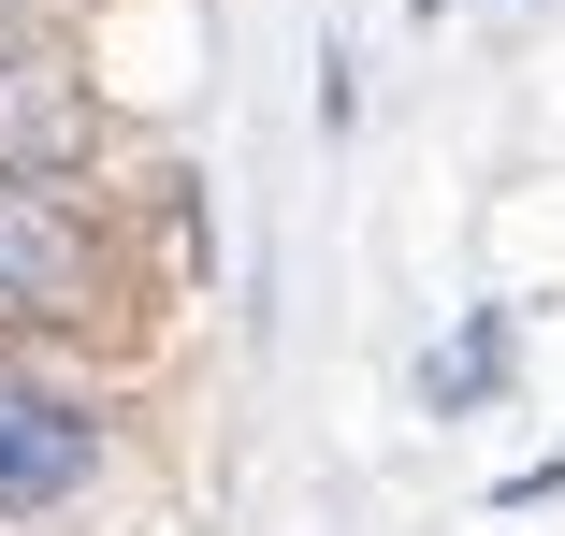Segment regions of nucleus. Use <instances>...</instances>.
I'll list each match as a JSON object with an SVG mask.
<instances>
[{"label":"nucleus","mask_w":565,"mask_h":536,"mask_svg":"<svg viewBox=\"0 0 565 536\" xmlns=\"http://www.w3.org/2000/svg\"><path fill=\"white\" fill-rule=\"evenodd\" d=\"M102 146V87L73 44L44 30H0V189H73Z\"/></svg>","instance_id":"f03ea898"},{"label":"nucleus","mask_w":565,"mask_h":536,"mask_svg":"<svg viewBox=\"0 0 565 536\" xmlns=\"http://www.w3.org/2000/svg\"><path fill=\"white\" fill-rule=\"evenodd\" d=\"M117 247L73 189H0V349H58V334H117Z\"/></svg>","instance_id":"f257e3e1"},{"label":"nucleus","mask_w":565,"mask_h":536,"mask_svg":"<svg viewBox=\"0 0 565 536\" xmlns=\"http://www.w3.org/2000/svg\"><path fill=\"white\" fill-rule=\"evenodd\" d=\"M508 363H522V304H479L465 334L420 363V406H435V420H465V406H493V392H508Z\"/></svg>","instance_id":"20e7f679"},{"label":"nucleus","mask_w":565,"mask_h":536,"mask_svg":"<svg viewBox=\"0 0 565 536\" xmlns=\"http://www.w3.org/2000/svg\"><path fill=\"white\" fill-rule=\"evenodd\" d=\"M102 406L58 392V377H0V522H58L102 493Z\"/></svg>","instance_id":"7ed1b4c3"}]
</instances>
